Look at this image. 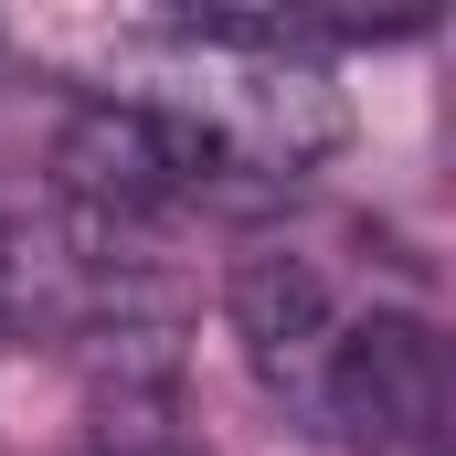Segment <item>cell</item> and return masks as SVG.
<instances>
[{"mask_svg":"<svg viewBox=\"0 0 456 456\" xmlns=\"http://www.w3.org/2000/svg\"><path fill=\"white\" fill-rule=\"evenodd\" d=\"M53 181L86 224H159L181 202H244L255 181L170 96H86L53 127Z\"/></svg>","mask_w":456,"mask_h":456,"instance_id":"1","label":"cell"},{"mask_svg":"<svg viewBox=\"0 0 456 456\" xmlns=\"http://www.w3.org/2000/svg\"><path fill=\"white\" fill-rule=\"evenodd\" d=\"M436 414H446V340H436L414 308L340 319L308 425H319L340 456H414L425 436H436Z\"/></svg>","mask_w":456,"mask_h":456,"instance_id":"2","label":"cell"},{"mask_svg":"<svg viewBox=\"0 0 456 456\" xmlns=\"http://www.w3.org/2000/svg\"><path fill=\"white\" fill-rule=\"evenodd\" d=\"M233 340H244V361H255L265 393H287V403L308 414V403H319V371H330V340H340V287H330V265L297 255V244L244 255V265H233Z\"/></svg>","mask_w":456,"mask_h":456,"instance_id":"3","label":"cell"},{"mask_svg":"<svg viewBox=\"0 0 456 456\" xmlns=\"http://www.w3.org/2000/svg\"><path fill=\"white\" fill-rule=\"evenodd\" d=\"M86 456H181V436H170L159 414H107V436H96Z\"/></svg>","mask_w":456,"mask_h":456,"instance_id":"4","label":"cell"}]
</instances>
